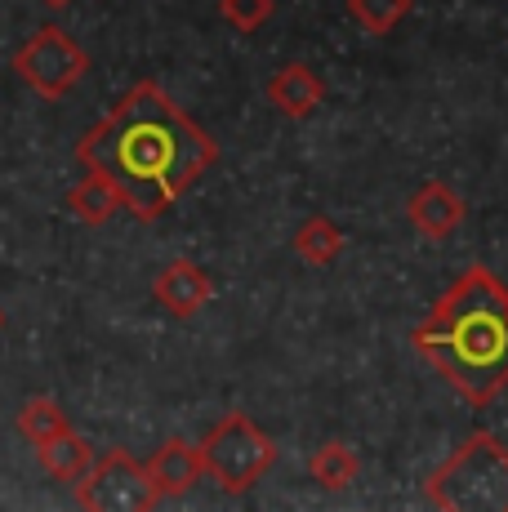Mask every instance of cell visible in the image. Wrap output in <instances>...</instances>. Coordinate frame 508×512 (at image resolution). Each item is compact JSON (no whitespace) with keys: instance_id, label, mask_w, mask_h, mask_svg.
Masks as SVG:
<instances>
[{"instance_id":"obj_1","label":"cell","mask_w":508,"mask_h":512,"mask_svg":"<svg viewBox=\"0 0 508 512\" xmlns=\"http://www.w3.org/2000/svg\"><path fill=\"white\" fill-rule=\"evenodd\" d=\"M76 161L112 183L130 214L156 219L210 170L214 143L152 81H139L76 143Z\"/></svg>"},{"instance_id":"obj_8","label":"cell","mask_w":508,"mask_h":512,"mask_svg":"<svg viewBox=\"0 0 508 512\" xmlns=\"http://www.w3.org/2000/svg\"><path fill=\"white\" fill-rule=\"evenodd\" d=\"M156 303H161L170 317H192L205 299H210V277L188 259H174L170 268L156 277Z\"/></svg>"},{"instance_id":"obj_17","label":"cell","mask_w":508,"mask_h":512,"mask_svg":"<svg viewBox=\"0 0 508 512\" xmlns=\"http://www.w3.org/2000/svg\"><path fill=\"white\" fill-rule=\"evenodd\" d=\"M219 9H223V18H232V23L241 27V32H254V27L272 14V0H219Z\"/></svg>"},{"instance_id":"obj_9","label":"cell","mask_w":508,"mask_h":512,"mask_svg":"<svg viewBox=\"0 0 508 512\" xmlns=\"http://www.w3.org/2000/svg\"><path fill=\"white\" fill-rule=\"evenodd\" d=\"M36 459H41V468L50 472L54 481H81L94 464V446L67 428V432H58V437L45 441V446H36Z\"/></svg>"},{"instance_id":"obj_10","label":"cell","mask_w":508,"mask_h":512,"mask_svg":"<svg viewBox=\"0 0 508 512\" xmlns=\"http://www.w3.org/2000/svg\"><path fill=\"white\" fill-rule=\"evenodd\" d=\"M67 428H72V423H67L63 406H58L54 397H27L23 410H18V437L32 441V446H45V441Z\"/></svg>"},{"instance_id":"obj_13","label":"cell","mask_w":508,"mask_h":512,"mask_svg":"<svg viewBox=\"0 0 508 512\" xmlns=\"http://www.w3.org/2000/svg\"><path fill=\"white\" fill-rule=\"evenodd\" d=\"M415 223L428 236H446L459 223V201L446 192V187H428V192H419V201H415Z\"/></svg>"},{"instance_id":"obj_6","label":"cell","mask_w":508,"mask_h":512,"mask_svg":"<svg viewBox=\"0 0 508 512\" xmlns=\"http://www.w3.org/2000/svg\"><path fill=\"white\" fill-rule=\"evenodd\" d=\"M76 499L94 512H143L156 504V490L148 481V468H139L125 450H107L76 481Z\"/></svg>"},{"instance_id":"obj_3","label":"cell","mask_w":508,"mask_h":512,"mask_svg":"<svg viewBox=\"0 0 508 512\" xmlns=\"http://www.w3.org/2000/svg\"><path fill=\"white\" fill-rule=\"evenodd\" d=\"M437 499L451 508H508V455L491 437H473L437 477Z\"/></svg>"},{"instance_id":"obj_16","label":"cell","mask_w":508,"mask_h":512,"mask_svg":"<svg viewBox=\"0 0 508 512\" xmlns=\"http://www.w3.org/2000/svg\"><path fill=\"white\" fill-rule=\"evenodd\" d=\"M312 472H317L326 486H348V481H353V472H357V464H353V455H348L344 446H326L317 459H312Z\"/></svg>"},{"instance_id":"obj_11","label":"cell","mask_w":508,"mask_h":512,"mask_svg":"<svg viewBox=\"0 0 508 512\" xmlns=\"http://www.w3.org/2000/svg\"><path fill=\"white\" fill-rule=\"evenodd\" d=\"M67 210H72L76 219H85V223H107L116 210H121V196H116V187L107 179L90 174L81 187H72V192H67Z\"/></svg>"},{"instance_id":"obj_15","label":"cell","mask_w":508,"mask_h":512,"mask_svg":"<svg viewBox=\"0 0 508 512\" xmlns=\"http://www.w3.org/2000/svg\"><path fill=\"white\" fill-rule=\"evenodd\" d=\"M406 9H410V0H353V14L370 32H388L397 18H406Z\"/></svg>"},{"instance_id":"obj_14","label":"cell","mask_w":508,"mask_h":512,"mask_svg":"<svg viewBox=\"0 0 508 512\" xmlns=\"http://www.w3.org/2000/svg\"><path fill=\"white\" fill-rule=\"evenodd\" d=\"M295 245H299V254H308L312 263H326L330 254L339 250V232L330 228L326 219H312V223H304V232L295 236Z\"/></svg>"},{"instance_id":"obj_12","label":"cell","mask_w":508,"mask_h":512,"mask_svg":"<svg viewBox=\"0 0 508 512\" xmlns=\"http://www.w3.org/2000/svg\"><path fill=\"white\" fill-rule=\"evenodd\" d=\"M272 98H277V107H286L290 116H304L317 107L321 85L312 81V72H304V67H286V72L272 81Z\"/></svg>"},{"instance_id":"obj_7","label":"cell","mask_w":508,"mask_h":512,"mask_svg":"<svg viewBox=\"0 0 508 512\" xmlns=\"http://www.w3.org/2000/svg\"><path fill=\"white\" fill-rule=\"evenodd\" d=\"M201 455L188 446V441H165L161 450H156V459L148 464V481H152V490H156V499H179V495H188L192 486H197V477H201Z\"/></svg>"},{"instance_id":"obj_5","label":"cell","mask_w":508,"mask_h":512,"mask_svg":"<svg viewBox=\"0 0 508 512\" xmlns=\"http://www.w3.org/2000/svg\"><path fill=\"white\" fill-rule=\"evenodd\" d=\"M14 72L32 94L63 98L90 72V54L81 49V41H72V36L58 32V27H41V32L14 54Z\"/></svg>"},{"instance_id":"obj_19","label":"cell","mask_w":508,"mask_h":512,"mask_svg":"<svg viewBox=\"0 0 508 512\" xmlns=\"http://www.w3.org/2000/svg\"><path fill=\"white\" fill-rule=\"evenodd\" d=\"M0 330H5V312H0Z\"/></svg>"},{"instance_id":"obj_2","label":"cell","mask_w":508,"mask_h":512,"mask_svg":"<svg viewBox=\"0 0 508 512\" xmlns=\"http://www.w3.org/2000/svg\"><path fill=\"white\" fill-rule=\"evenodd\" d=\"M419 348L464 397H495L508 383V294L486 272H468L419 330Z\"/></svg>"},{"instance_id":"obj_18","label":"cell","mask_w":508,"mask_h":512,"mask_svg":"<svg viewBox=\"0 0 508 512\" xmlns=\"http://www.w3.org/2000/svg\"><path fill=\"white\" fill-rule=\"evenodd\" d=\"M45 5H50V9H63V5H67V0H45Z\"/></svg>"},{"instance_id":"obj_4","label":"cell","mask_w":508,"mask_h":512,"mask_svg":"<svg viewBox=\"0 0 508 512\" xmlns=\"http://www.w3.org/2000/svg\"><path fill=\"white\" fill-rule=\"evenodd\" d=\"M201 464L210 468V477L219 481L223 490H246L268 472L272 464V441L263 437L259 428L246 415H228L219 428L205 437L201 446Z\"/></svg>"}]
</instances>
